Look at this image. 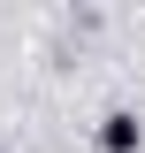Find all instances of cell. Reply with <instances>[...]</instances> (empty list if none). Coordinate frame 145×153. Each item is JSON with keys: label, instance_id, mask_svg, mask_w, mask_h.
Wrapping results in <instances>:
<instances>
[{"label": "cell", "instance_id": "1", "mask_svg": "<svg viewBox=\"0 0 145 153\" xmlns=\"http://www.w3.org/2000/svg\"><path fill=\"white\" fill-rule=\"evenodd\" d=\"M145 146V123L130 107H115V115H99V153H138Z\"/></svg>", "mask_w": 145, "mask_h": 153}]
</instances>
